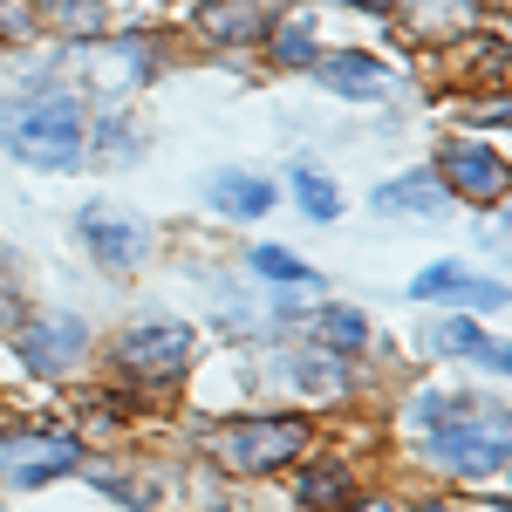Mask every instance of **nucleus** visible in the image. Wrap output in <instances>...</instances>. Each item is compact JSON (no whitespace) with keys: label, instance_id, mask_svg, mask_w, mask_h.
Wrapping results in <instances>:
<instances>
[{"label":"nucleus","instance_id":"nucleus-5","mask_svg":"<svg viewBox=\"0 0 512 512\" xmlns=\"http://www.w3.org/2000/svg\"><path fill=\"white\" fill-rule=\"evenodd\" d=\"M151 35H123V41H96L89 55H76V76L82 89H96V96H123V89H137V82L151 76Z\"/></svg>","mask_w":512,"mask_h":512},{"label":"nucleus","instance_id":"nucleus-13","mask_svg":"<svg viewBox=\"0 0 512 512\" xmlns=\"http://www.w3.org/2000/svg\"><path fill=\"white\" fill-rule=\"evenodd\" d=\"M431 349L437 355H465V362H478V369L506 376V349H499L485 328H472V321H437V328H431Z\"/></svg>","mask_w":512,"mask_h":512},{"label":"nucleus","instance_id":"nucleus-7","mask_svg":"<svg viewBox=\"0 0 512 512\" xmlns=\"http://www.w3.org/2000/svg\"><path fill=\"white\" fill-rule=\"evenodd\" d=\"M123 362L137 376H171V369L192 362V328H178V321H137L123 335Z\"/></svg>","mask_w":512,"mask_h":512},{"label":"nucleus","instance_id":"nucleus-19","mask_svg":"<svg viewBox=\"0 0 512 512\" xmlns=\"http://www.w3.org/2000/svg\"><path fill=\"white\" fill-rule=\"evenodd\" d=\"M294 198H301V212H308L315 226H328V219L342 212V198H335V185H328V178H315V171H294Z\"/></svg>","mask_w":512,"mask_h":512},{"label":"nucleus","instance_id":"nucleus-24","mask_svg":"<svg viewBox=\"0 0 512 512\" xmlns=\"http://www.w3.org/2000/svg\"><path fill=\"white\" fill-rule=\"evenodd\" d=\"M355 512H390V506H355Z\"/></svg>","mask_w":512,"mask_h":512},{"label":"nucleus","instance_id":"nucleus-9","mask_svg":"<svg viewBox=\"0 0 512 512\" xmlns=\"http://www.w3.org/2000/svg\"><path fill=\"white\" fill-rule=\"evenodd\" d=\"M410 294H417V301H472V308H499V301H506V287H499V280L472 274V267H458V260L424 267V274L410 280Z\"/></svg>","mask_w":512,"mask_h":512},{"label":"nucleus","instance_id":"nucleus-16","mask_svg":"<svg viewBox=\"0 0 512 512\" xmlns=\"http://www.w3.org/2000/svg\"><path fill=\"white\" fill-rule=\"evenodd\" d=\"M294 492H301V506H308V512H335L342 499H349V472H342V465H308Z\"/></svg>","mask_w":512,"mask_h":512},{"label":"nucleus","instance_id":"nucleus-8","mask_svg":"<svg viewBox=\"0 0 512 512\" xmlns=\"http://www.w3.org/2000/svg\"><path fill=\"white\" fill-rule=\"evenodd\" d=\"M82 349H89V328H82V321H69V315L21 328V355H28V369H35V376H62Z\"/></svg>","mask_w":512,"mask_h":512},{"label":"nucleus","instance_id":"nucleus-11","mask_svg":"<svg viewBox=\"0 0 512 512\" xmlns=\"http://www.w3.org/2000/svg\"><path fill=\"white\" fill-rule=\"evenodd\" d=\"M396 14L417 41H444L478 21V0H396Z\"/></svg>","mask_w":512,"mask_h":512},{"label":"nucleus","instance_id":"nucleus-14","mask_svg":"<svg viewBox=\"0 0 512 512\" xmlns=\"http://www.w3.org/2000/svg\"><path fill=\"white\" fill-rule=\"evenodd\" d=\"M212 205H219L226 219H260V212L274 205V185H267V178H246V171H219V178H212Z\"/></svg>","mask_w":512,"mask_h":512},{"label":"nucleus","instance_id":"nucleus-2","mask_svg":"<svg viewBox=\"0 0 512 512\" xmlns=\"http://www.w3.org/2000/svg\"><path fill=\"white\" fill-rule=\"evenodd\" d=\"M410 417L424 424V451H431L437 465L472 472V478L506 465V424H499V417L485 424V410L465 403V396H417Z\"/></svg>","mask_w":512,"mask_h":512},{"label":"nucleus","instance_id":"nucleus-22","mask_svg":"<svg viewBox=\"0 0 512 512\" xmlns=\"http://www.w3.org/2000/svg\"><path fill=\"white\" fill-rule=\"evenodd\" d=\"M274 55L287 69H308V62H315V28H308V21H287L274 35Z\"/></svg>","mask_w":512,"mask_h":512},{"label":"nucleus","instance_id":"nucleus-25","mask_svg":"<svg viewBox=\"0 0 512 512\" xmlns=\"http://www.w3.org/2000/svg\"><path fill=\"white\" fill-rule=\"evenodd\" d=\"M417 512H451V506H417Z\"/></svg>","mask_w":512,"mask_h":512},{"label":"nucleus","instance_id":"nucleus-15","mask_svg":"<svg viewBox=\"0 0 512 512\" xmlns=\"http://www.w3.org/2000/svg\"><path fill=\"white\" fill-rule=\"evenodd\" d=\"M315 76H321V89H342V96H376L390 82L376 55H335V62H321Z\"/></svg>","mask_w":512,"mask_h":512},{"label":"nucleus","instance_id":"nucleus-20","mask_svg":"<svg viewBox=\"0 0 512 512\" xmlns=\"http://www.w3.org/2000/svg\"><path fill=\"white\" fill-rule=\"evenodd\" d=\"M48 21L62 35H96L103 28V0H48Z\"/></svg>","mask_w":512,"mask_h":512},{"label":"nucleus","instance_id":"nucleus-18","mask_svg":"<svg viewBox=\"0 0 512 512\" xmlns=\"http://www.w3.org/2000/svg\"><path fill=\"white\" fill-rule=\"evenodd\" d=\"M444 205V185L437 178H403V185H383L376 192V212H437Z\"/></svg>","mask_w":512,"mask_h":512},{"label":"nucleus","instance_id":"nucleus-26","mask_svg":"<svg viewBox=\"0 0 512 512\" xmlns=\"http://www.w3.org/2000/svg\"><path fill=\"white\" fill-rule=\"evenodd\" d=\"M355 7H376V0H355Z\"/></svg>","mask_w":512,"mask_h":512},{"label":"nucleus","instance_id":"nucleus-17","mask_svg":"<svg viewBox=\"0 0 512 512\" xmlns=\"http://www.w3.org/2000/svg\"><path fill=\"white\" fill-rule=\"evenodd\" d=\"M315 342L355 355V349H369V321L355 315V308H321V315H315Z\"/></svg>","mask_w":512,"mask_h":512},{"label":"nucleus","instance_id":"nucleus-3","mask_svg":"<svg viewBox=\"0 0 512 512\" xmlns=\"http://www.w3.org/2000/svg\"><path fill=\"white\" fill-rule=\"evenodd\" d=\"M212 451L233 465V472H280L287 458L308 451V424L301 417H253V424H226L212 431Z\"/></svg>","mask_w":512,"mask_h":512},{"label":"nucleus","instance_id":"nucleus-4","mask_svg":"<svg viewBox=\"0 0 512 512\" xmlns=\"http://www.w3.org/2000/svg\"><path fill=\"white\" fill-rule=\"evenodd\" d=\"M82 465V444L69 431H14L0 437V485H14V492H35L48 478L76 472Z\"/></svg>","mask_w":512,"mask_h":512},{"label":"nucleus","instance_id":"nucleus-6","mask_svg":"<svg viewBox=\"0 0 512 512\" xmlns=\"http://www.w3.org/2000/svg\"><path fill=\"white\" fill-rule=\"evenodd\" d=\"M82 239H89V253H96L110 274L144 267V253H151V226L130 219V212H110V205H89V212H82Z\"/></svg>","mask_w":512,"mask_h":512},{"label":"nucleus","instance_id":"nucleus-12","mask_svg":"<svg viewBox=\"0 0 512 512\" xmlns=\"http://www.w3.org/2000/svg\"><path fill=\"white\" fill-rule=\"evenodd\" d=\"M198 28L212 41H260L267 35V0H205Z\"/></svg>","mask_w":512,"mask_h":512},{"label":"nucleus","instance_id":"nucleus-21","mask_svg":"<svg viewBox=\"0 0 512 512\" xmlns=\"http://www.w3.org/2000/svg\"><path fill=\"white\" fill-rule=\"evenodd\" d=\"M253 274L274 280V287H294V280H308V267H301V253H287V246H260V253H253Z\"/></svg>","mask_w":512,"mask_h":512},{"label":"nucleus","instance_id":"nucleus-10","mask_svg":"<svg viewBox=\"0 0 512 512\" xmlns=\"http://www.w3.org/2000/svg\"><path fill=\"white\" fill-rule=\"evenodd\" d=\"M437 185H451V192H465L472 205H485V198L506 192V164H499V151H485V144H451Z\"/></svg>","mask_w":512,"mask_h":512},{"label":"nucleus","instance_id":"nucleus-23","mask_svg":"<svg viewBox=\"0 0 512 512\" xmlns=\"http://www.w3.org/2000/svg\"><path fill=\"white\" fill-rule=\"evenodd\" d=\"M14 321H21V301H14V287L0 280V328H14Z\"/></svg>","mask_w":512,"mask_h":512},{"label":"nucleus","instance_id":"nucleus-1","mask_svg":"<svg viewBox=\"0 0 512 512\" xmlns=\"http://www.w3.org/2000/svg\"><path fill=\"white\" fill-rule=\"evenodd\" d=\"M0 144L21 164L41 171H76L89 151V117L76 96H28V103H0Z\"/></svg>","mask_w":512,"mask_h":512}]
</instances>
